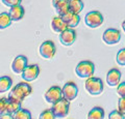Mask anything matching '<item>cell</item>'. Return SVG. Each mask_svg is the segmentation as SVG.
I'll use <instances>...</instances> for the list:
<instances>
[{
	"instance_id": "cell-1",
	"label": "cell",
	"mask_w": 125,
	"mask_h": 119,
	"mask_svg": "<svg viewBox=\"0 0 125 119\" xmlns=\"http://www.w3.org/2000/svg\"><path fill=\"white\" fill-rule=\"evenodd\" d=\"M32 92V87L28 83H19L11 88L9 97L15 98L19 102H23Z\"/></svg>"
},
{
	"instance_id": "cell-2",
	"label": "cell",
	"mask_w": 125,
	"mask_h": 119,
	"mask_svg": "<svg viewBox=\"0 0 125 119\" xmlns=\"http://www.w3.org/2000/svg\"><path fill=\"white\" fill-rule=\"evenodd\" d=\"M94 71H95V65H94L92 61H89V60L80 61L75 68V74L79 78L88 79L94 75Z\"/></svg>"
},
{
	"instance_id": "cell-3",
	"label": "cell",
	"mask_w": 125,
	"mask_h": 119,
	"mask_svg": "<svg viewBox=\"0 0 125 119\" xmlns=\"http://www.w3.org/2000/svg\"><path fill=\"white\" fill-rule=\"evenodd\" d=\"M85 90L92 95H99L103 91V82L100 78L90 77L85 81Z\"/></svg>"
},
{
	"instance_id": "cell-4",
	"label": "cell",
	"mask_w": 125,
	"mask_h": 119,
	"mask_svg": "<svg viewBox=\"0 0 125 119\" xmlns=\"http://www.w3.org/2000/svg\"><path fill=\"white\" fill-rule=\"evenodd\" d=\"M104 18L102 14L98 10H92L85 15L84 17V23L85 25L90 28H97L103 24Z\"/></svg>"
},
{
	"instance_id": "cell-5",
	"label": "cell",
	"mask_w": 125,
	"mask_h": 119,
	"mask_svg": "<svg viewBox=\"0 0 125 119\" xmlns=\"http://www.w3.org/2000/svg\"><path fill=\"white\" fill-rule=\"evenodd\" d=\"M69 107H70L69 101L66 99L65 97H62L56 103H53L51 110L53 111L56 118H65L69 113Z\"/></svg>"
},
{
	"instance_id": "cell-6",
	"label": "cell",
	"mask_w": 125,
	"mask_h": 119,
	"mask_svg": "<svg viewBox=\"0 0 125 119\" xmlns=\"http://www.w3.org/2000/svg\"><path fill=\"white\" fill-rule=\"evenodd\" d=\"M56 53L55 45L52 40H45L40 46V55L44 59H52Z\"/></svg>"
},
{
	"instance_id": "cell-7",
	"label": "cell",
	"mask_w": 125,
	"mask_h": 119,
	"mask_svg": "<svg viewBox=\"0 0 125 119\" xmlns=\"http://www.w3.org/2000/svg\"><path fill=\"white\" fill-rule=\"evenodd\" d=\"M102 40L107 45H116L121 40V32L118 29L108 28L103 32Z\"/></svg>"
},
{
	"instance_id": "cell-8",
	"label": "cell",
	"mask_w": 125,
	"mask_h": 119,
	"mask_svg": "<svg viewBox=\"0 0 125 119\" xmlns=\"http://www.w3.org/2000/svg\"><path fill=\"white\" fill-rule=\"evenodd\" d=\"M78 94V88L74 82H67L62 87V97L72 102L76 98Z\"/></svg>"
},
{
	"instance_id": "cell-9",
	"label": "cell",
	"mask_w": 125,
	"mask_h": 119,
	"mask_svg": "<svg viewBox=\"0 0 125 119\" xmlns=\"http://www.w3.org/2000/svg\"><path fill=\"white\" fill-rule=\"evenodd\" d=\"M76 40V32L73 28H67L64 30L60 34V41L62 45L66 46V47H70L74 44V41Z\"/></svg>"
},
{
	"instance_id": "cell-10",
	"label": "cell",
	"mask_w": 125,
	"mask_h": 119,
	"mask_svg": "<svg viewBox=\"0 0 125 119\" xmlns=\"http://www.w3.org/2000/svg\"><path fill=\"white\" fill-rule=\"evenodd\" d=\"M62 97V89L58 86H52L50 87L45 93V99L46 102H48L49 103H56L58 99H61Z\"/></svg>"
},
{
	"instance_id": "cell-11",
	"label": "cell",
	"mask_w": 125,
	"mask_h": 119,
	"mask_svg": "<svg viewBox=\"0 0 125 119\" xmlns=\"http://www.w3.org/2000/svg\"><path fill=\"white\" fill-rule=\"evenodd\" d=\"M39 75H40V67L37 64H31L27 65L24 71L22 72V79L25 80L26 82H31L34 81Z\"/></svg>"
},
{
	"instance_id": "cell-12",
	"label": "cell",
	"mask_w": 125,
	"mask_h": 119,
	"mask_svg": "<svg viewBox=\"0 0 125 119\" xmlns=\"http://www.w3.org/2000/svg\"><path fill=\"white\" fill-rule=\"evenodd\" d=\"M28 65V60L25 56L23 55H19L13 60V63H11V70L15 74L20 75L22 74L24 70L26 68V66Z\"/></svg>"
},
{
	"instance_id": "cell-13",
	"label": "cell",
	"mask_w": 125,
	"mask_h": 119,
	"mask_svg": "<svg viewBox=\"0 0 125 119\" xmlns=\"http://www.w3.org/2000/svg\"><path fill=\"white\" fill-rule=\"evenodd\" d=\"M121 71L118 68H112L109 70L107 75H106V83L108 84V86H118L119 83L121 81Z\"/></svg>"
},
{
	"instance_id": "cell-14",
	"label": "cell",
	"mask_w": 125,
	"mask_h": 119,
	"mask_svg": "<svg viewBox=\"0 0 125 119\" xmlns=\"http://www.w3.org/2000/svg\"><path fill=\"white\" fill-rule=\"evenodd\" d=\"M62 20L66 22V24L68 25L69 28L76 27V26L79 24V22H80L79 15L74 14V13H72V11H70V10L68 11V13H66L65 15H62Z\"/></svg>"
},
{
	"instance_id": "cell-15",
	"label": "cell",
	"mask_w": 125,
	"mask_h": 119,
	"mask_svg": "<svg viewBox=\"0 0 125 119\" xmlns=\"http://www.w3.org/2000/svg\"><path fill=\"white\" fill-rule=\"evenodd\" d=\"M9 14H10V16L11 18V21L18 22V21H20L21 19H23L24 14H25V10H24V7H23L21 4H17V5L10 7Z\"/></svg>"
},
{
	"instance_id": "cell-16",
	"label": "cell",
	"mask_w": 125,
	"mask_h": 119,
	"mask_svg": "<svg viewBox=\"0 0 125 119\" xmlns=\"http://www.w3.org/2000/svg\"><path fill=\"white\" fill-rule=\"evenodd\" d=\"M51 28L54 32L61 33L64 30H66L68 28V25L66 24V22L62 20V18L61 16L58 17H54L51 21Z\"/></svg>"
},
{
	"instance_id": "cell-17",
	"label": "cell",
	"mask_w": 125,
	"mask_h": 119,
	"mask_svg": "<svg viewBox=\"0 0 125 119\" xmlns=\"http://www.w3.org/2000/svg\"><path fill=\"white\" fill-rule=\"evenodd\" d=\"M52 5L61 17L69 11V3L66 0H52Z\"/></svg>"
},
{
	"instance_id": "cell-18",
	"label": "cell",
	"mask_w": 125,
	"mask_h": 119,
	"mask_svg": "<svg viewBox=\"0 0 125 119\" xmlns=\"http://www.w3.org/2000/svg\"><path fill=\"white\" fill-rule=\"evenodd\" d=\"M21 103L15 98L11 97H7V102H6V107H5V111L4 113H10V114H15L18 110L21 109Z\"/></svg>"
},
{
	"instance_id": "cell-19",
	"label": "cell",
	"mask_w": 125,
	"mask_h": 119,
	"mask_svg": "<svg viewBox=\"0 0 125 119\" xmlns=\"http://www.w3.org/2000/svg\"><path fill=\"white\" fill-rule=\"evenodd\" d=\"M69 10L74 14L79 15L81 10L83 9V0H69Z\"/></svg>"
},
{
	"instance_id": "cell-20",
	"label": "cell",
	"mask_w": 125,
	"mask_h": 119,
	"mask_svg": "<svg viewBox=\"0 0 125 119\" xmlns=\"http://www.w3.org/2000/svg\"><path fill=\"white\" fill-rule=\"evenodd\" d=\"M13 80L9 76H2L0 77V93H4L7 90L11 88Z\"/></svg>"
},
{
	"instance_id": "cell-21",
	"label": "cell",
	"mask_w": 125,
	"mask_h": 119,
	"mask_svg": "<svg viewBox=\"0 0 125 119\" xmlns=\"http://www.w3.org/2000/svg\"><path fill=\"white\" fill-rule=\"evenodd\" d=\"M88 119H104V110L100 107L93 108L88 114Z\"/></svg>"
},
{
	"instance_id": "cell-22",
	"label": "cell",
	"mask_w": 125,
	"mask_h": 119,
	"mask_svg": "<svg viewBox=\"0 0 125 119\" xmlns=\"http://www.w3.org/2000/svg\"><path fill=\"white\" fill-rule=\"evenodd\" d=\"M11 24V18L9 13L0 14V29H5Z\"/></svg>"
},
{
	"instance_id": "cell-23",
	"label": "cell",
	"mask_w": 125,
	"mask_h": 119,
	"mask_svg": "<svg viewBox=\"0 0 125 119\" xmlns=\"http://www.w3.org/2000/svg\"><path fill=\"white\" fill-rule=\"evenodd\" d=\"M15 119H31V114L28 110L26 109H20L14 114Z\"/></svg>"
},
{
	"instance_id": "cell-24",
	"label": "cell",
	"mask_w": 125,
	"mask_h": 119,
	"mask_svg": "<svg viewBox=\"0 0 125 119\" xmlns=\"http://www.w3.org/2000/svg\"><path fill=\"white\" fill-rule=\"evenodd\" d=\"M55 118L56 117H55V115H54L53 111L51 109H47L41 113L39 119H55Z\"/></svg>"
},
{
	"instance_id": "cell-25",
	"label": "cell",
	"mask_w": 125,
	"mask_h": 119,
	"mask_svg": "<svg viewBox=\"0 0 125 119\" xmlns=\"http://www.w3.org/2000/svg\"><path fill=\"white\" fill-rule=\"evenodd\" d=\"M108 119H125V115L119 110H114L109 113Z\"/></svg>"
},
{
	"instance_id": "cell-26",
	"label": "cell",
	"mask_w": 125,
	"mask_h": 119,
	"mask_svg": "<svg viewBox=\"0 0 125 119\" xmlns=\"http://www.w3.org/2000/svg\"><path fill=\"white\" fill-rule=\"evenodd\" d=\"M117 62H118V64L120 65H125V49H121L120 51L118 52V54H117Z\"/></svg>"
},
{
	"instance_id": "cell-27",
	"label": "cell",
	"mask_w": 125,
	"mask_h": 119,
	"mask_svg": "<svg viewBox=\"0 0 125 119\" xmlns=\"http://www.w3.org/2000/svg\"><path fill=\"white\" fill-rule=\"evenodd\" d=\"M22 0H1V2L3 3L4 5L9 6V7H11V6H15L17 4H20Z\"/></svg>"
},
{
	"instance_id": "cell-28",
	"label": "cell",
	"mask_w": 125,
	"mask_h": 119,
	"mask_svg": "<svg viewBox=\"0 0 125 119\" xmlns=\"http://www.w3.org/2000/svg\"><path fill=\"white\" fill-rule=\"evenodd\" d=\"M117 92L121 97H125V82L119 83V85L117 86Z\"/></svg>"
},
{
	"instance_id": "cell-29",
	"label": "cell",
	"mask_w": 125,
	"mask_h": 119,
	"mask_svg": "<svg viewBox=\"0 0 125 119\" xmlns=\"http://www.w3.org/2000/svg\"><path fill=\"white\" fill-rule=\"evenodd\" d=\"M118 110L125 115V97H120L118 102Z\"/></svg>"
},
{
	"instance_id": "cell-30",
	"label": "cell",
	"mask_w": 125,
	"mask_h": 119,
	"mask_svg": "<svg viewBox=\"0 0 125 119\" xmlns=\"http://www.w3.org/2000/svg\"><path fill=\"white\" fill-rule=\"evenodd\" d=\"M6 102H7V98H0V115L4 113L5 107H6Z\"/></svg>"
},
{
	"instance_id": "cell-31",
	"label": "cell",
	"mask_w": 125,
	"mask_h": 119,
	"mask_svg": "<svg viewBox=\"0 0 125 119\" xmlns=\"http://www.w3.org/2000/svg\"><path fill=\"white\" fill-rule=\"evenodd\" d=\"M0 119H15V117H14V114L3 113L0 115Z\"/></svg>"
},
{
	"instance_id": "cell-32",
	"label": "cell",
	"mask_w": 125,
	"mask_h": 119,
	"mask_svg": "<svg viewBox=\"0 0 125 119\" xmlns=\"http://www.w3.org/2000/svg\"><path fill=\"white\" fill-rule=\"evenodd\" d=\"M122 28H123L124 32H125V20H124V21H123V23H122Z\"/></svg>"
},
{
	"instance_id": "cell-33",
	"label": "cell",
	"mask_w": 125,
	"mask_h": 119,
	"mask_svg": "<svg viewBox=\"0 0 125 119\" xmlns=\"http://www.w3.org/2000/svg\"><path fill=\"white\" fill-rule=\"evenodd\" d=\"M66 1H69V0H66Z\"/></svg>"
}]
</instances>
